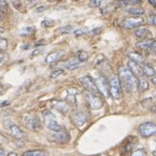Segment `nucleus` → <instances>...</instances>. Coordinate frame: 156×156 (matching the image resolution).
<instances>
[{"label": "nucleus", "instance_id": "f257e3e1", "mask_svg": "<svg viewBox=\"0 0 156 156\" xmlns=\"http://www.w3.org/2000/svg\"><path fill=\"white\" fill-rule=\"evenodd\" d=\"M119 79L121 85L127 90V92L131 93L135 92L138 87V81L137 76L133 73L126 67H122L119 70Z\"/></svg>", "mask_w": 156, "mask_h": 156}, {"label": "nucleus", "instance_id": "f03ea898", "mask_svg": "<svg viewBox=\"0 0 156 156\" xmlns=\"http://www.w3.org/2000/svg\"><path fill=\"white\" fill-rule=\"evenodd\" d=\"M109 87H110V95L112 96L113 99H119L122 98V85L119 82V76H113L109 80Z\"/></svg>", "mask_w": 156, "mask_h": 156}, {"label": "nucleus", "instance_id": "7ed1b4c3", "mask_svg": "<svg viewBox=\"0 0 156 156\" xmlns=\"http://www.w3.org/2000/svg\"><path fill=\"white\" fill-rule=\"evenodd\" d=\"M80 83L84 86V88L87 90L88 93H92V94L95 95H100L98 88L96 86V83H95V80L90 76H84L80 79Z\"/></svg>", "mask_w": 156, "mask_h": 156}, {"label": "nucleus", "instance_id": "20e7f679", "mask_svg": "<svg viewBox=\"0 0 156 156\" xmlns=\"http://www.w3.org/2000/svg\"><path fill=\"white\" fill-rule=\"evenodd\" d=\"M96 83V86L98 88L99 93L101 95H103L105 97H109L110 96V87H109V82L107 81V79L105 78V76L102 74H99L97 76V79L95 80Z\"/></svg>", "mask_w": 156, "mask_h": 156}, {"label": "nucleus", "instance_id": "39448f33", "mask_svg": "<svg viewBox=\"0 0 156 156\" xmlns=\"http://www.w3.org/2000/svg\"><path fill=\"white\" fill-rule=\"evenodd\" d=\"M24 125L27 127L28 129L34 131H39L41 129V122L37 116L34 115H26L23 119Z\"/></svg>", "mask_w": 156, "mask_h": 156}, {"label": "nucleus", "instance_id": "423d86ee", "mask_svg": "<svg viewBox=\"0 0 156 156\" xmlns=\"http://www.w3.org/2000/svg\"><path fill=\"white\" fill-rule=\"evenodd\" d=\"M43 117H44V123H45L46 127H48L50 130L58 131V130H60V129L62 128V127L60 126L57 122H56V119H55V117H54V115L52 114L50 111H45V112L43 113Z\"/></svg>", "mask_w": 156, "mask_h": 156}, {"label": "nucleus", "instance_id": "0eeeda50", "mask_svg": "<svg viewBox=\"0 0 156 156\" xmlns=\"http://www.w3.org/2000/svg\"><path fill=\"white\" fill-rule=\"evenodd\" d=\"M138 131L142 137L149 138L156 135V124L154 123H144L141 124L138 128Z\"/></svg>", "mask_w": 156, "mask_h": 156}, {"label": "nucleus", "instance_id": "6e6552de", "mask_svg": "<svg viewBox=\"0 0 156 156\" xmlns=\"http://www.w3.org/2000/svg\"><path fill=\"white\" fill-rule=\"evenodd\" d=\"M86 99H87L88 106L92 110H99L102 108L103 106V100L101 99L100 95H95L92 93H87L86 95Z\"/></svg>", "mask_w": 156, "mask_h": 156}, {"label": "nucleus", "instance_id": "1a4fd4ad", "mask_svg": "<svg viewBox=\"0 0 156 156\" xmlns=\"http://www.w3.org/2000/svg\"><path fill=\"white\" fill-rule=\"evenodd\" d=\"M143 24H144V20L142 17H137V16L128 17L123 22V26L127 29H136L140 26H143Z\"/></svg>", "mask_w": 156, "mask_h": 156}, {"label": "nucleus", "instance_id": "9d476101", "mask_svg": "<svg viewBox=\"0 0 156 156\" xmlns=\"http://www.w3.org/2000/svg\"><path fill=\"white\" fill-rule=\"evenodd\" d=\"M5 129H7V130L9 131V133H11L14 138H16V139H23L24 136H25L24 131L22 130L17 125L14 124V123H12V122H10V121L5 122Z\"/></svg>", "mask_w": 156, "mask_h": 156}, {"label": "nucleus", "instance_id": "9b49d317", "mask_svg": "<svg viewBox=\"0 0 156 156\" xmlns=\"http://www.w3.org/2000/svg\"><path fill=\"white\" fill-rule=\"evenodd\" d=\"M51 138H52V140L56 141V142L66 143L70 140V135H69V133L66 130V129L62 128L58 131H53Z\"/></svg>", "mask_w": 156, "mask_h": 156}, {"label": "nucleus", "instance_id": "f8f14e48", "mask_svg": "<svg viewBox=\"0 0 156 156\" xmlns=\"http://www.w3.org/2000/svg\"><path fill=\"white\" fill-rule=\"evenodd\" d=\"M71 119L73 121L74 125H76L78 127H83L86 123H87V115L86 113L83 111H76L71 115Z\"/></svg>", "mask_w": 156, "mask_h": 156}, {"label": "nucleus", "instance_id": "ddd939ff", "mask_svg": "<svg viewBox=\"0 0 156 156\" xmlns=\"http://www.w3.org/2000/svg\"><path fill=\"white\" fill-rule=\"evenodd\" d=\"M127 66H128L127 68H128L136 76H138V78H143V76H144V71H143V67L141 66L140 64H138V62H133V60L129 59Z\"/></svg>", "mask_w": 156, "mask_h": 156}, {"label": "nucleus", "instance_id": "4468645a", "mask_svg": "<svg viewBox=\"0 0 156 156\" xmlns=\"http://www.w3.org/2000/svg\"><path fill=\"white\" fill-rule=\"evenodd\" d=\"M52 106L57 111H59L60 113H67L70 109L69 103L64 100H53L52 101Z\"/></svg>", "mask_w": 156, "mask_h": 156}, {"label": "nucleus", "instance_id": "2eb2a0df", "mask_svg": "<svg viewBox=\"0 0 156 156\" xmlns=\"http://www.w3.org/2000/svg\"><path fill=\"white\" fill-rule=\"evenodd\" d=\"M149 32H150L149 28L144 27V26H140V27L133 29V34L137 38H139V39H144L147 34H149Z\"/></svg>", "mask_w": 156, "mask_h": 156}, {"label": "nucleus", "instance_id": "dca6fc26", "mask_svg": "<svg viewBox=\"0 0 156 156\" xmlns=\"http://www.w3.org/2000/svg\"><path fill=\"white\" fill-rule=\"evenodd\" d=\"M126 12L130 15L137 16V17H141L143 14L145 13V10L141 7H130L126 10Z\"/></svg>", "mask_w": 156, "mask_h": 156}, {"label": "nucleus", "instance_id": "f3484780", "mask_svg": "<svg viewBox=\"0 0 156 156\" xmlns=\"http://www.w3.org/2000/svg\"><path fill=\"white\" fill-rule=\"evenodd\" d=\"M62 52H52V53H50L46 56L45 62L46 64H54V62H56L62 57Z\"/></svg>", "mask_w": 156, "mask_h": 156}, {"label": "nucleus", "instance_id": "a211bd4d", "mask_svg": "<svg viewBox=\"0 0 156 156\" xmlns=\"http://www.w3.org/2000/svg\"><path fill=\"white\" fill-rule=\"evenodd\" d=\"M154 41H155L154 39H144L139 42V43H137V46L140 48L141 50H151V46L154 43Z\"/></svg>", "mask_w": 156, "mask_h": 156}, {"label": "nucleus", "instance_id": "6ab92c4d", "mask_svg": "<svg viewBox=\"0 0 156 156\" xmlns=\"http://www.w3.org/2000/svg\"><path fill=\"white\" fill-rule=\"evenodd\" d=\"M129 58H130V60H133V62H138V64H144V58H143L142 55H140L139 53H137V52H130V53L128 54Z\"/></svg>", "mask_w": 156, "mask_h": 156}, {"label": "nucleus", "instance_id": "aec40b11", "mask_svg": "<svg viewBox=\"0 0 156 156\" xmlns=\"http://www.w3.org/2000/svg\"><path fill=\"white\" fill-rule=\"evenodd\" d=\"M138 88L140 92H145L149 90V81L145 78H140V80L138 81Z\"/></svg>", "mask_w": 156, "mask_h": 156}, {"label": "nucleus", "instance_id": "412c9836", "mask_svg": "<svg viewBox=\"0 0 156 156\" xmlns=\"http://www.w3.org/2000/svg\"><path fill=\"white\" fill-rule=\"evenodd\" d=\"M62 66H64V68L68 69V70H73V69H76L81 66V62H78V60L76 62V60H69V62L62 64Z\"/></svg>", "mask_w": 156, "mask_h": 156}, {"label": "nucleus", "instance_id": "4be33fe9", "mask_svg": "<svg viewBox=\"0 0 156 156\" xmlns=\"http://www.w3.org/2000/svg\"><path fill=\"white\" fill-rule=\"evenodd\" d=\"M23 156H46V153L42 150H32L24 152Z\"/></svg>", "mask_w": 156, "mask_h": 156}, {"label": "nucleus", "instance_id": "5701e85b", "mask_svg": "<svg viewBox=\"0 0 156 156\" xmlns=\"http://www.w3.org/2000/svg\"><path fill=\"white\" fill-rule=\"evenodd\" d=\"M143 71H144V76H155V70H154L153 67L149 64H144V66H143Z\"/></svg>", "mask_w": 156, "mask_h": 156}, {"label": "nucleus", "instance_id": "b1692460", "mask_svg": "<svg viewBox=\"0 0 156 156\" xmlns=\"http://www.w3.org/2000/svg\"><path fill=\"white\" fill-rule=\"evenodd\" d=\"M76 59L78 62H84L88 59V54L87 52H85V51H79L78 53H76Z\"/></svg>", "mask_w": 156, "mask_h": 156}, {"label": "nucleus", "instance_id": "393cba45", "mask_svg": "<svg viewBox=\"0 0 156 156\" xmlns=\"http://www.w3.org/2000/svg\"><path fill=\"white\" fill-rule=\"evenodd\" d=\"M106 1L107 0H90L88 5L92 8H98V7H101Z\"/></svg>", "mask_w": 156, "mask_h": 156}, {"label": "nucleus", "instance_id": "a878e982", "mask_svg": "<svg viewBox=\"0 0 156 156\" xmlns=\"http://www.w3.org/2000/svg\"><path fill=\"white\" fill-rule=\"evenodd\" d=\"M8 48V40L5 38H0V53H5Z\"/></svg>", "mask_w": 156, "mask_h": 156}, {"label": "nucleus", "instance_id": "bb28decb", "mask_svg": "<svg viewBox=\"0 0 156 156\" xmlns=\"http://www.w3.org/2000/svg\"><path fill=\"white\" fill-rule=\"evenodd\" d=\"M8 9H9V5L7 0H0V11L7 12Z\"/></svg>", "mask_w": 156, "mask_h": 156}, {"label": "nucleus", "instance_id": "cd10ccee", "mask_svg": "<svg viewBox=\"0 0 156 156\" xmlns=\"http://www.w3.org/2000/svg\"><path fill=\"white\" fill-rule=\"evenodd\" d=\"M131 156H147V152L143 149H138L131 153Z\"/></svg>", "mask_w": 156, "mask_h": 156}, {"label": "nucleus", "instance_id": "c85d7f7f", "mask_svg": "<svg viewBox=\"0 0 156 156\" xmlns=\"http://www.w3.org/2000/svg\"><path fill=\"white\" fill-rule=\"evenodd\" d=\"M65 71L62 70V69H58V70H55V71H53L52 73H51V78H57V76H62V74H64Z\"/></svg>", "mask_w": 156, "mask_h": 156}, {"label": "nucleus", "instance_id": "c756f323", "mask_svg": "<svg viewBox=\"0 0 156 156\" xmlns=\"http://www.w3.org/2000/svg\"><path fill=\"white\" fill-rule=\"evenodd\" d=\"M72 30V26L71 25H67V26H64L59 29V32L60 34H68Z\"/></svg>", "mask_w": 156, "mask_h": 156}, {"label": "nucleus", "instance_id": "7c9ffc66", "mask_svg": "<svg viewBox=\"0 0 156 156\" xmlns=\"http://www.w3.org/2000/svg\"><path fill=\"white\" fill-rule=\"evenodd\" d=\"M141 3H142V0H128V5H131V7H136Z\"/></svg>", "mask_w": 156, "mask_h": 156}, {"label": "nucleus", "instance_id": "2f4dec72", "mask_svg": "<svg viewBox=\"0 0 156 156\" xmlns=\"http://www.w3.org/2000/svg\"><path fill=\"white\" fill-rule=\"evenodd\" d=\"M147 22H149L150 25L156 26V14H154V15H151V16H150L149 20H147Z\"/></svg>", "mask_w": 156, "mask_h": 156}, {"label": "nucleus", "instance_id": "473e14b6", "mask_svg": "<svg viewBox=\"0 0 156 156\" xmlns=\"http://www.w3.org/2000/svg\"><path fill=\"white\" fill-rule=\"evenodd\" d=\"M7 62V55L5 53H0V66H2Z\"/></svg>", "mask_w": 156, "mask_h": 156}, {"label": "nucleus", "instance_id": "72a5a7b5", "mask_svg": "<svg viewBox=\"0 0 156 156\" xmlns=\"http://www.w3.org/2000/svg\"><path fill=\"white\" fill-rule=\"evenodd\" d=\"M101 30H102V28H101V27H99V28H96V29H93V30H90V34H92V36H96V34H100V32H101Z\"/></svg>", "mask_w": 156, "mask_h": 156}, {"label": "nucleus", "instance_id": "f704fd0d", "mask_svg": "<svg viewBox=\"0 0 156 156\" xmlns=\"http://www.w3.org/2000/svg\"><path fill=\"white\" fill-rule=\"evenodd\" d=\"M85 31H86V30H85L84 28H79V29L74 30V34H76V36H80V34H85Z\"/></svg>", "mask_w": 156, "mask_h": 156}, {"label": "nucleus", "instance_id": "c9c22d12", "mask_svg": "<svg viewBox=\"0 0 156 156\" xmlns=\"http://www.w3.org/2000/svg\"><path fill=\"white\" fill-rule=\"evenodd\" d=\"M53 23H54L53 21H48H48H43V22H42V25L45 26V27H48V26L53 25Z\"/></svg>", "mask_w": 156, "mask_h": 156}, {"label": "nucleus", "instance_id": "e433bc0d", "mask_svg": "<svg viewBox=\"0 0 156 156\" xmlns=\"http://www.w3.org/2000/svg\"><path fill=\"white\" fill-rule=\"evenodd\" d=\"M151 51L153 52V53H155L156 54V41H154V43L152 44V46H151Z\"/></svg>", "mask_w": 156, "mask_h": 156}, {"label": "nucleus", "instance_id": "4c0bfd02", "mask_svg": "<svg viewBox=\"0 0 156 156\" xmlns=\"http://www.w3.org/2000/svg\"><path fill=\"white\" fill-rule=\"evenodd\" d=\"M40 52H42V48H37V50L34 51V53L31 54V56H36V55H37V54H39Z\"/></svg>", "mask_w": 156, "mask_h": 156}, {"label": "nucleus", "instance_id": "58836bf2", "mask_svg": "<svg viewBox=\"0 0 156 156\" xmlns=\"http://www.w3.org/2000/svg\"><path fill=\"white\" fill-rule=\"evenodd\" d=\"M46 9H48V7H44V5H42V8H38L37 11L38 12H42V11H44V10H46Z\"/></svg>", "mask_w": 156, "mask_h": 156}, {"label": "nucleus", "instance_id": "ea45409f", "mask_svg": "<svg viewBox=\"0 0 156 156\" xmlns=\"http://www.w3.org/2000/svg\"><path fill=\"white\" fill-rule=\"evenodd\" d=\"M3 93H5V87H3L2 85L0 84V96H1V95H2Z\"/></svg>", "mask_w": 156, "mask_h": 156}, {"label": "nucleus", "instance_id": "a19ab883", "mask_svg": "<svg viewBox=\"0 0 156 156\" xmlns=\"http://www.w3.org/2000/svg\"><path fill=\"white\" fill-rule=\"evenodd\" d=\"M149 2L151 3L153 7H155L156 8V0H149Z\"/></svg>", "mask_w": 156, "mask_h": 156}, {"label": "nucleus", "instance_id": "79ce46f5", "mask_svg": "<svg viewBox=\"0 0 156 156\" xmlns=\"http://www.w3.org/2000/svg\"><path fill=\"white\" fill-rule=\"evenodd\" d=\"M152 83H153V84L154 85H156V74H155V76H152Z\"/></svg>", "mask_w": 156, "mask_h": 156}, {"label": "nucleus", "instance_id": "37998d69", "mask_svg": "<svg viewBox=\"0 0 156 156\" xmlns=\"http://www.w3.org/2000/svg\"><path fill=\"white\" fill-rule=\"evenodd\" d=\"M0 156H5V151H3V149L1 147H0Z\"/></svg>", "mask_w": 156, "mask_h": 156}, {"label": "nucleus", "instance_id": "c03bdc74", "mask_svg": "<svg viewBox=\"0 0 156 156\" xmlns=\"http://www.w3.org/2000/svg\"><path fill=\"white\" fill-rule=\"evenodd\" d=\"M3 17H5V15H3V12H2V11H0V22L2 21Z\"/></svg>", "mask_w": 156, "mask_h": 156}, {"label": "nucleus", "instance_id": "a18cd8bd", "mask_svg": "<svg viewBox=\"0 0 156 156\" xmlns=\"http://www.w3.org/2000/svg\"><path fill=\"white\" fill-rule=\"evenodd\" d=\"M151 111H152L153 113H156V105H155V106L152 107V108H151Z\"/></svg>", "mask_w": 156, "mask_h": 156}, {"label": "nucleus", "instance_id": "49530a36", "mask_svg": "<svg viewBox=\"0 0 156 156\" xmlns=\"http://www.w3.org/2000/svg\"><path fill=\"white\" fill-rule=\"evenodd\" d=\"M8 156H19V155H17L16 153H13V152H12V153L8 154Z\"/></svg>", "mask_w": 156, "mask_h": 156}, {"label": "nucleus", "instance_id": "de8ad7c7", "mask_svg": "<svg viewBox=\"0 0 156 156\" xmlns=\"http://www.w3.org/2000/svg\"><path fill=\"white\" fill-rule=\"evenodd\" d=\"M5 31V29L3 27H0V34H3Z\"/></svg>", "mask_w": 156, "mask_h": 156}, {"label": "nucleus", "instance_id": "09e8293b", "mask_svg": "<svg viewBox=\"0 0 156 156\" xmlns=\"http://www.w3.org/2000/svg\"><path fill=\"white\" fill-rule=\"evenodd\" d=\"M154 154H155V155H156V151H155V152H154Z\"/></svg>", "mask_w": 156, "mask_h": 156}]
</instances>
